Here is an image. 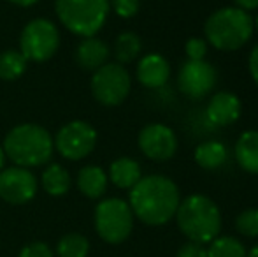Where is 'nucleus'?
<instances>
[{
	"mask_svg": "<svg viewBox=\"0 0 258 257\" xmlns=\"http://www.w3.org/2000/svg\"><path fill=\"white\" fill-rule=\"evenodd\" d=\"M179 202L177 185L163 175L143 176L130 189V210L148 226H163L174 219Z\"/></svg>",
	"mask_w": 258,
	"mask_h": 257,
	"instance_id": "nucleus-1",
	"label": "nucleus"
},
{
	"mask_svg": "<svg viewBox=\"0 0 258 257\" xmlns=\"http://www.w3.org/2000/svg\"><path fill=\"white\" fill-rule=\"evenodd\" d=\"M176 219L181 233L194 243H211L221 231L220 208L204 194H191L181 201Z\"/></svg>",
	"mask_w": 258,
	"mask_h": 257,
	"instance_id": "nucleus-2",
	"label": "nucleus"
},
{
	"mask_svg": "<svg viewBox=\"0 0 258 257\" xmlns=\"http://www.w3.org/2000/svg\"><path fill=\"white\" fill-rule=\"evenodd\" d=\"M4 153L20 168H37L49 162L54 150L51 134L37 124L16 125L4 139Z\"/></svg>",
	"mask_w": 258,
	"mask_h": 257,
	"instance_id": "nucleus-3",
	"label": "nucleus"
},
{
	"mask_svg": "<svg viewBox=\"0 0 258 257\" xmlns=\"http://www.w3.org/2000/svg\"><path fill=\"white\" fill-rule=\"evenodd\" d=\"M255 23L249 13L239 7H221L206 20V42L220 52L241 49L251 39Z\"/></svg>",
	"mask_w": 258,
	"mask_h": 257,
	"instance_id": "nucleus-4",
	"label": "nucleus"
},
{
	"mask_svg": "<svg viewBox=\"0 0 258 257\" xmlns=\"http://www.w3.org/2000/svg\"><path fill=\"white\" fill-rule=\"evenodd\" d=\"M60 23L79 37H95L109 14V0H56Z\"/></svg>",
	"mask_w": 258,
	"mask_h": 257,
	"instance_id": "nucleus-5",
	"label": "nucleus"
},
{
	"mask_svg": "<svg viewBox=\"0 0 258 257\" xmlns=\"http://www.w3.org/2000/svg\"><path fill=\"white\" fill-rule=\"evenodd\" d=\"M134 213L128 202L118 197L104 199L95 208V229L104 241L118 245L130 236Z\"/></svg>",
	"mask_w": 258,
	"mask_h": 257,
	"instance_id": "nucleus-6",
	"label": "nucleus"
},
{
	"mask_svg": "<svg viewBox=\"0 0 258 257\" xmlns=\"http://www.w3.org/2000/svg\"><path fill=\"white\" fill-rule=\"evenodd\" d=\"M60 46V32L53 21L37 18L27 23L20 37V52L27 60L46 62Z\"/></svg>",
	"mask_w": 258,
	"mask_h": 257,
	"instance_id": "nucleus-7",
	"label": "nucleus"
},
{
	"mask_svg": "<svg viewBox=\"0 0 258 257\" xmlns=\"http://www.w3.org/2000/svg\"><path fill=\"white\" fill-rule=\"evenodd\" d=\"M132 78L121 64H105L93 72L92 93L104 106H118L128 97Z\"/></svg>",
	"mask_w": 258,
	"mask_h": 257,
	"instance_id": "nucleus-8",
	"label": "nucleus"
},
{
	"mask_svg": "<svg viewBox=\"0 0 258 257\" xmlns=\"http://www.w3.org/2000/svg\"><path fill=\"white\" fill-rule=\"evenodd\" d=\"M58 153L67 161H81L97 146V130L83 120L65 124L53 139Z\"/></svg>",
	"mask_w": 258,
	"mask_h": 257,
	"instance_id": "nucleus-9",
	"label": "nucleus"
},
{
	"mask_svg": "<svg viewBox=\"0 0 258 257\" xmlns=\"http://www.w3.org/2000/svg\"><path fill=\"white\" fill-rule=\"evenodd\" d=\"M218 81V72L207 60H188L181 65L177 74V86L184 97L201 100L213 92Z\"/></svg>",
	"mask_w": 258,
	"mask_h": 257,
	"instance_id": "nucleus-10",
	"label": "nucleus"
},
{
	"mask_svg": "<svg viewBox=\"0 0 258 257\" xmlns=\"http://www.w3.org/2000/svg\"><path fill=\"white\" fill-rule=\"evenodd\" d=\"M139 148L148 159L156 162L169 161L177 151V136L169 125L148 124L139 132Z\"/></svg>",
	"mask_w": 258,
	"mask_h": 257,
	"instance_id": "nucleus-11",
	"label": "nucleus"
},
{
	"mask_svg": "<svg viewBox=\"0 0 258 257\" xmlns=\"http://www.w3.org/2000/svg\"><path fill=\"white\" fill-rule=\"evenodd\" d=\"M37 192V180L30 169L6 168L0 171V197L9 204H25Z\"/></svg>",
	"mask_w": 258,
	"mask_h": 257,
	"instance_id": "nucleus-12",
	"label": "nucleus"
},
{
	"mask_svg": "<svg viewBox=\"0 0 258 257\" xmlns=\"http://www.w3.org/2000/svg\"><path fill=\"white\" fill-rule=\"evenodd\" d=\"M242 111V104L235 93L232 92H218L209 99L206 106V118L211 125L216 127H227L239 120Z\"/></svg>",
	"mask_w": 258,
	"mask_h": 257,
	"instance_id": "nucleus-13",
	"label": "nucleus"
},
{
	"mask_svg": "<svg viewBox=\"0 0 258 257\" xmlns=\"http://www.w3.org/2000/svg\"><path fill=\"white\" fill-rule=\"evenodd\" d=\"M170 78V64L160 53H148L137 64V81L151 90L167 85Z\"/></svg>",
	"mask_w": 258,
	"mask_h": 257,
	"instance_id": "nucleus-14",
	"label": "nucleus"
},
{
	"mask_svg": "<svg viewBox=\"0 0 258 257\" xmlns=\"http://www.w3.org/2000/svg\"><path fill=\"white\" fill-rule=\"evenodd\" d=\"M109 55H111L109 46L97 37H85L76 48V62L81 69L92 72L107 64Z\"/></svg>",
	"mask_w": 258,
	"mask_h": 257,
	"instance_id": "nucleus-15",
	"label": "nucleus"
},
{
	"mask_svg": "<svg viewBox=\"0 0 258 257\" xmlns=\"http://www.w3.org/2000/svg\"><path fill=\"white\" fill-rule=\"evenodd\" d=\"M234 155L239 168L251 175H258V130H246L239 136Z\"/></svg>",
	"mask_w": 258,
	"mask_h": 257,
	"instance_id": "nucleus-16",
	"label": "nucleus"
},
{
	"mask_svg": "<svg viewBox=\"0 0 258 257\" xmlns=\"http://www.w3.org/2000/svg\"><path fill=\"white\" fill-rule=\"evenodd\" d=\"M195 162L201 166L206 171H214L220 169L225 162L228 161V148L225 146V143L216 139L202 141L197 148H195Z\"/></svg>",
	"mask_w": 258,
	"mask_h": 257,
	"instance_id": "nucleus-17",
	"label": "nucleus"
},
{
	"mask_svg": "<svg viewBox=\"0 0 258 257\" xmlns=\"http://www.w3.org/2000/svg\"><path fill=\"white\" fill-rule=\"evenodd\" d=\"M141 178H143V173H141L139 162L130 157L116 159L109 168V180L118 189H132Z\"/></svg>",
	"mask_w": 258,
	"mask_h": 257,
	"instance_id": "nucleus-18",
	"label": "nucleus"
},
{
	"mask_svg": "<svg viewBox=\"0 0 258 257\" xmlns=\"http://www.w3.org/2000/svg\"><path fill=\"white\" fill-rule=\"evenodd\" d=\"M78 189L90 199L102 197L107 190V175L99 166H85L78 173Z\"/></svg>",
	"mask_w": 258,
	"mask_h": 257,
	"instance_id": "nucleus-19",
	"label": "nucleus"
},
{
	"mask_svg": "<svg viewBox=\"0 0 258 257\" xmlns=\"http://www.w3.org/2000/svg\"><path fill=\"white\" fill-rule=\"evenodd\" d=\"M71 175L69 171L60 164H51L42 173V187L49 195L60 197L65 195L71 189Z\"/></svg>",
	"mask_w": 258,
	"mask_h": 257,
	"instance_id": "nucleus-20",
	"label": "nucleus"
},
{
	"mask_svg": "<svg viewBox=\"0 0 258 257\" xmlns=\"http://www.w3.org/2000/svg\"><path fill=\"white\" fill-rule=\"evenodd\" d=\"M143 52L141 37L134 32H123L118 35L114 42V57L118 64H130L137 59Z\"/></svg>",
	"mask_w": 258,
	"mask_h": 257,
	"instance_id": "nucleus-21",
	"label": "nucleus"
},
{
	"mask_svg": "<svg viewBox=\"0 0 258 257\" xmlns=\"http://www.w3.org/2000/svg\"><path fill=\"white\" fill-rule=\"evenodd\" d=\"M28 60L16 49H7L0 53V79L4 81H13L18 79L27 69Z\"/></svg>",
	"mask_w": 258,
	"mask_h": 257,
	"instance_id": "nucleus-22",
	"label": "nucleus"
},
{
	"mask_svg": "<svg viewBox=\"0 0 258 257\" xmlns=\"http://www.w3.org/2000/svg\"><path fill=\"white\" fill-rule=\"evenodd\" d=\"M246 254L244 245L232 236L214 238L207 248V257H246Z\"/></svg>",
	"mask_w": 258,
	"mask_h": 257,
	"instance_id": "nucleus-23",
	"label": "nucleus"
},
{
	"mask_svg": "<svg viewBox=\"0 0 258 257\" xmlns=\"http://www.w3.org/2000/svg\"><path fill=\"white\" fill-rule=\"evenodd\" d=\"M56 250L60 257H86L90 250V243L83 234L71 233V234H65L58 241Z\"/></svg>",
	"mask_w": 258,
	"mask_h": 257,
	"instance_id": "nucleus-24",
	"label": "nucleus"
},
{
	"mask_svg": "<svg viewBox=\"0 0 258 257\" xmlns=\"http://www.w3.org/2000/svg\"><path fill=\"white\" fill-rule=\"evenodd\" d=\"M235 229L248 238L258 236V208H248L235 219Z\"/></svg>",
	"mask_w": 258,
	"mask_h": 257,
	"instance_id": "nucleus-25",
	"label": "nucleus"
},
{
	"mask_svg": "<svg viewBox=\"0 0 258 257\" xmlns=\"http://www.w3.org/2000/svg\"><path fill=\"white\" fill-rule=\"evenodd\" d=\"M188 60H206L207 55V42L202 37H190L184 44Z\"/></svg>",
	"mask_w": 258,
	"mask_h": 257,
	"instance_id": "nucleus-26",
	"label": "nucleus"
},
{
	"mask_svg": "<svg viewBox=\"0 0 258 257\" xmlns=\"http://www.w3.org/2000/svg\"><path fill=\"white\" fill-rule=\"evenodd\" d=\"M109 6H112L119 18H134L139 13L141 0H111Z\"/></svg>",
	"mask_w": 258,
	"mask_h": 257,
	"instance_id": "nucleus-27",
	"label": "nucleus"
},
{
	"mask_svg": "<svg viewBox=\"0 0 258 257\" xmlns=\"http://www.w3.org/2000/svg\"><path fill=\"white\" fill-rule=\"evenodd\" d=\"M20 257H53V252L46 243L35 241V243L27 245V247L20 252Z\"/></svg>",
	"mask_w": 258,
	"mask_h": 257,
	"instance_id": "nucleus-28",
	"label": "nucleus"
},
{
	"mask_svg": "<svg viewBox=\"0 0 258 257\" xmlns=\"http://www.w3.org/2000/svg\"><path fill=\"white\" fill-rule=\"evenodd\" d=\"M176 257H207V250L201 243L188 241V243H184L183 247L177 250Z\"/></svg>",
	"mask_w": 258,
	"mask_h": 257,
	"instance_id": "nucleus-29",
	"label": "nucleus"
},
{
	"mask_svg": "<svg viewBox=\"0 0 258 257\" xmlns=\"http://www.w3.org/2000/svg\"><path fill=\"white\" fill-rule=\"evenodd\" d=\"M248 69H249V74H251L253 81H255L258 86V44L251 49V53H249Z\"/></svg>",
	"mask_w": 258,
	"mask_h": 257,
	"instance_id": "nucleus-30",
	"label": "nucleus"
},
{
	"mask_svg": "<svg viewBox=\"0 0 258 257\" xmlns=\"http://www.w3.org/2000/svg\"><path fill=\"white\" fill-rule=\"evenodd\" d=\"M235 4H237L239 9L246 11V13H249V11H256L258 9V0H234Z\"/></svg>",
	"mask_w": 258,
	"mask_h": 257,
	"instance_id": "nucleus-31",
	"label": "nucleus"
},
{
	"mask_svg": "<svg viewBox=\"0 0 258 257\" xmlns=\"http://www.w3.org/2000/svg\"><path fill=\"white\" fill-rule=\"evenodd\" d=\"M7 2L14 4V6H20V7H30V6H35L39 0H7Z\"/></svg>",
	"mask_w": 258,
	"mask_h": 257,
	"instance_id": "nucleus-32",
	"label": "nucleus"
},
{
	"mask_svg": "<svg viewBox=\"0 0 258 257\" xmlns=\"http://www.w3.org/2000/svg\"><path fill=\"white\" fill-rule=\"evenodd\" d=\"M246 257H258V245H255V247L246 254Z\"/></svg>",
	"mask_w": 258,
	"mask_h": 257,
	"instance_id": "nucleus-33",
	"label": "nucleus"
},
{
	"mask_svg": "<svg viewBox=\"0 0 258 257\" xmlns=\"http://www.w3.org/2000/svg\"><path fill=\"white\" fill-rule=\"evenodd\" d=\"M4 162H6V153H4V148L0 146V169L4 168Z\"/></svg>",
	"mask_w": 258,
	"mask_h": 257,
	"instance_id": "nucleus-34",
	"label": "nucleus"
},
{
	"mask_svg": "<svg viewBox=\"0 0 258 257\" xmlns=\"http://www.w3.org/2000/svg\"><path fill=\"white\" fill-rule=\"evenodd\" d=\"M253 23H255V28L258 30V14H256V18H255V20H253Z\"/></svg>",
	"mask_w": 258,
	"mask_h": 257,
	"instance_id": "nucleus-35",
	"label": "nucleus"
}]
</instances>
